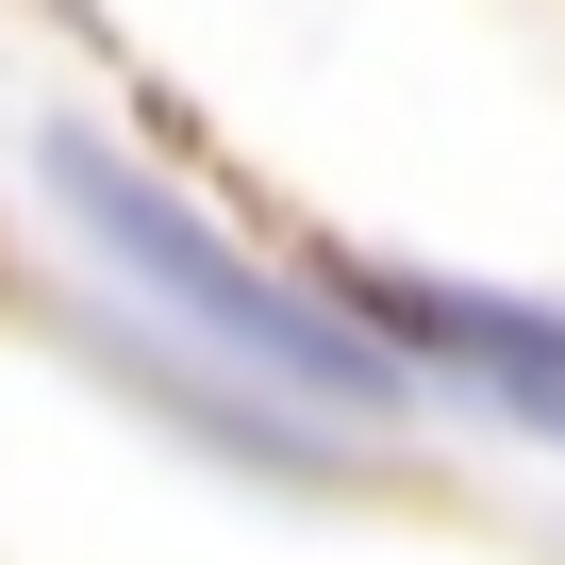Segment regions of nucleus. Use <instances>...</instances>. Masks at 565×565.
Segmentation results:
<instances>
[{
  "label": "nucleus",
  "mask_w": 565,
  "mask_h": 565,
  "mask_svg": "<svg viewBox=\"0 0 565 565\" xmlns=\"http://www.w3.org/2000/svg\"><path fill=\"white\" fill-rule=\"evenodd\" d=\"M34 167H51V200H67V216H84V233H100V249L150 282L167 317H200V333H216V350H249L266 383L383 399V350H350V317H317L300 282H266L249 249H216V233H200V216H183L150 167H134V150H100V134H34Z\"/></svg>",
  "instance_id": "f257e3e1"
},
{
  "label": "nucleus",
  "mask_w": 565,
  "mask_h": 565,
  "mask_svg": "<svg viewBox=\"0 0 565 565\" xmlns=\"http://www.w3.org/2000/svg\"><path fill=\"white\" fill-rule=\"evenodd\" d=\"M350 317L366 333H416V350H449V366H499V383H532V399H565V317H532V300H466V282H350Z\"/></svg>",
  "instance_id": "f03ea898"
}]
</instances>
